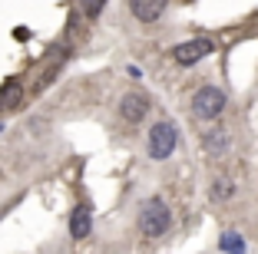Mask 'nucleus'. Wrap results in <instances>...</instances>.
<instances>
[{
	"mask_svg": "<svg viewBox=\"0 0 258 254\" xmlns=\"http://www.w3.org/2000/svg\"><path fill=\"white\" fill-rule=\"evenodd\" d=\"M169 224H172V215H169L162 198H146L139 205V231L146 238H162L169 231Z\"/></svg>",
	"mask_w": 258,
	"mask_h": 254,
	"instance_id": "f257e3e1",
	"label": "nucleus"
},
{
	"mask_svg": "<svg viewBox=\"0 0 258 254\" xmlns=\"http://www.w3.org/2000/svg\"><path fill=\"white\" fill-rule=\"evenodd\" d=\"M222 109H225V93L215 90V86H202V90L192 96V112H196V119H219Z\"/></svg>",
	"mask_w": 258,
	"mask_h": 254,
	"instance_id": "f03ea898",
	"label": "nucleus"
},
{
	"mask_svg": "<svg viewBox=\"0 0 258 254\" xmlns=\"http://www.w3.org/2000/svg\"><path fill=\"white\" fill-rule=\"evenodd\" d=\"M175 142H179V132H175L172 122H156V126L149 129V155L156 158V162L172 155Z\"/></svg>",
	"mask_w": 258,
	"mask_h": 254,
	"instance_id": "7ed1b4c3",
	"label": "nucleus"
},
{
	"mask_svg": "<svg viewBox=\"0 0 258 254\" xmlns=\"http://www.w3.org/2000/svg\"><path fill=\"white\" fill-rule=\"evenodd\" d=\"M209 53H212V40H205V37L185 40V43L175 46V63H179V66H192V63H199L202 56H209Z\"/></svg>",
	"mask_w": 258,
	"mask_h": 254,
	"instance_id": "20e7f679",
	"label": "nucleus"
},
{
	"mask_svg": "<svg viewBox=\"0 0 258 254\" xmlns=\"http://www.w3.org/2000/svg\"><path fill=\"white\" fill-rule=\"evenodd\" d=\"M169 0H129V10L139 23H156L162 14H166Z\"/></svg>",
	"mask_w": 258,
	"mask_h": 254,
	"instance_id": "39448f33",
	"label": "nucleus"
},
{
	"mask_svg": "<svg viewBox=\"0 0 258 254\" xmlns=\"http://www.w3.org/2000/svg\"><path fill=\"white\" fill-rule=\"evenodd\" d=\"M119 112H122V119H126V122H143L146 112H149V99L139 96V93H126L122 103H119Z\"/></svg>",
	"mask_w": 258,
	"mask_h": 254,
	"instance_id": "423d86ee",
	"label": "nucleus"
},
{
	"mask_svg": "<svg viewBox=\"0 0 258 254\" xmlns=\"http://www.w3.org/2000/svg\"><path fill=\"white\" fill-rule=\"evenodd\" d=\"M23 106V82L20 79H7L0 86V112H14Z\"/></svg>",
	"mask_w": 258,
	"mask_h": 254,
	"instance_id": "0eeeda50",
	"label": "nucleus"
},
{
	"mask_svg": "<svg viewBox=\"0 0 258 254\" xmlns=\"http://www.w3.org/2000/svg\"><path fill=\"white\" fill-rule=\"evenodd\" d=\"M90 231H93V215H90V208H86V205H76L73 215H70V234H73L76 241H83Z\"/></svg>",
	"mask_w": 258,
	"mask_h": 254,
	"instance_id": "6e6552de",
	"label": "nucleus"
},
{
	"mask_svg": "<svg viewBox=\"0 0 258 254\" xmlns=\"http://www.w3.org/2000/svg\"><path fill=\"white\" fill-rule=\"evenodd\" d=\"M202 145H205V152L222 155V152L228 149V135L222 132V129H209V132H205V139H202Z\"/></svg>",
	"mask_w": 258,
	"mask_h": 254,
	"instance_id": "1a4fd4ad",
	"label": "nucleus"
},
{
	"mask_svg": "<svg viewBox=\"0 0 258 254\" xmlns=\"http://www.w3.org/2000/svg\"><path fill=\"white\" fill-rule=\"evenodd\" d=\"M103 7H106V0H80V10H83L86 17H99Z\"/></svg>",
	"mask_w": 258,
	"mask_h": 254,
	"instance_id": "9d476101",
	"label": "nucleus"
},
{
	"mask_svg": "<svg viewBox=\"0 0 258 254\" xmlns=\"http://www.w3.org/2000/svg\"><path fill=\"white\" fill-rule=\"evenodd\" d=\"M242 247L245 244H242V238H238L235 231H228L225 238H222V251H242Z\"/></svg>",
	"mask_w": 258,
	"mask_h": 254,
	"instance_id": "9b49d317",
	"label": "nucleus"
},
{
	"mask_svg": "<svg viewBox=\"0 0 258 254\" xmlns=\"http://www.w3.org/2000/svg\"><path fill=\"white\" fill-rule=\"evenodd\" d=\"M232 192H235V185H225V182H219V185L212 188V195H215V198H225V195H232Z\"/></svg>",
	"mask_w": 258,
	"mask_h": 254,
	"instance_id": "f8f14e48",
	"label": "nucleus"
}]
</instances>
